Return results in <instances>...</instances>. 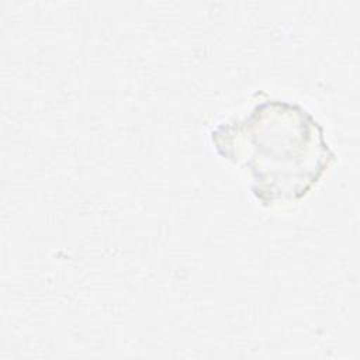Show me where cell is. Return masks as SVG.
I'll return each instance as SVG.
<instances>
[{"mask_svg": "<svg viewBox=\"0 0 360 360\" xmlns=\"http://www.w3.org/2000/svg\"><path fill=\"white\" fill-rule=\"evenodd\" d=\"M263 97L246 115L218 124L211 142L218 155L249 173L262 205L297 202L318 184L335 153L322 124L305 107Z\"/></svg>", "mask_w": 360, "mask_h": 360, "instance_id": "obj_1", "label": "cell"}]
</instances>
